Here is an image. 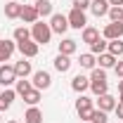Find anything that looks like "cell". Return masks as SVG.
<instances>
[{
	"instance_id": "cell-9",
	"label": "cell",
	"mask_w": 123,
	"mask_h": 123,
	"mask_svg": "<svg viewBox=\"0 0 123 123\" xmlns=\"http://www.w3.org/2000/svg\"><path fill=\"white\" fill-rule=\"evenodd\" d=\"M17 50L21 52V57L31 59V57L38 55V43H36V40H24V43H17Z\"/></svg>"
},
{
	"instance_id": "cell-5",
	"label": "cell",
	"mask_w": 123,
	"mask_h": 123,
	"mask_svg": "<svg viewBox=\"0 0 123 123\" xmlns=\"http://www.w3.org/2000/svg\"><path fill=\"white\" fill-rule=\"evenodd\" d=\"M50 85H52V76H50L47 71H43V69H40V71H33V88H36V90L43 92V90H47Z\"/></svg>"
},
{
	"instance_id": "cell-28",
	"label": "cell",
	"mask_w": 123,
	"mask_h": 123,
	"mask_svg": "<svg viewBox=\"0 0 123 123\" xmlns=\"http://www.w3.org/2000/svg\"><path fill=\"white\" fill-rule=\"evenodd\" d=\"M31 88H33V83H31V80H26V78H17V88H14L17 95H21V97H24Z\"/></svg>"
},
{
	"instance_id": "cell-12",
	"label": "cell",
	"mask_w": 123,
	"mask_h": 123,
	"mask_svg": "<svg viewBox=\"0 0 123 123\" xmlns=\"http://www.w3.org/2000/svg\"><path fill=\"white\" fill-rule=\"evenodd\" d=\"M14 47H17V45L12 43V40H7V38H0V62H2V64L12 57Z\"/></svg>"
},
{
	"instance_id": "cell-32",
	"label": "cell",
	"mask_w": 123,
	"mask_h": 123,
	"mask_svg": "<svg viewBox=\"0 0 123 123\" xmlns=\"http://www.w3.org/2000/svg\"><path fill=\"white\" fill-rule=\"evenodd\" d=\"M74 10H90V0H74Z\"/></svg>"
},
{
	"instance_id": "cell-22",
	"label": "cell",
	"mask_w": 123,
	"mask_h": 123,
	"mask_svg": "<svg viewBox=\"0 0 123 123\" xmlns=\"http://www.w3.org/2000/svg\"><path fill=\"white\" fill-rule=\"evenodd\" d=\"M76 52V40H71V38H64L59 43V55H66V57H71Z\"/></svg>"
},
{
	"instance_id": "cell-24",
	"label": "cell",
	"mask_w": 123,
	"mask_h": 123,
	"mask_svg": "<svg viewBox=\"0 0 123 123\" xmlns=\"http://www.w3.org/2000/svg\"><path fill=\"white\" fill-rule=\"evenodd\" d=\"M97 38H99V29H95V26H85V29H83V43L92 45Z\"/></svg>"
},
{
	"instance_id": "cell-14",
	"label": "cell",
	"mask_w": 123,
	"mask_h": 123,
	"mask_svg": "<svg viewBox=\"0 0 123 123\" xmlns=\"http://www.w3.org/2000/svg\"><path fill=\"white\" fill-rule=\"evenodd\" d=\"M109 0H90V10H92V14L95 17H104L109 12Z\"/></svg>"
},
{
	"instance_id": "cell-2",
	"label": "cell",
	"mask_w": 123,
	"mask_h": 123,
	"mask_svg": "<svg viewBox=\"0 0 123 123\" xmlns=\"http://www.w3.org/2000/svg\"><path fill=\"white\" fill-rule=\"evenodd\" d=\"M50 38H52V29H50V24L36 21V24L31 26V40H36L38 45H47Z\"/></svg>"
},
{
	"instance_id": "cell-19",
	"label": "cell",
	"mask_w": 123,
	"mask_h": 123,
	"mask_svg": "<svg viewBox=\"0 0 123 123\" xmlns=\"http://www.w3.org/2000/svg\"><path fill=\"white\" fill-rule=\"evenodd\" d=\"M71 64H74V62H71V57H66V55H57V57H55V69H57L59 74H66V71L71 69Z\"/></svg>"
},
{
	"instance_id": "cell-15",
	"label": "cell",
	"mask_w": 123,
	"mask_h": 123,
	"mask_svg": "<svg viewBox=\"0 0 123 123\" xmlns=\"http://www.w3.org/2000/svg\"><path fill=\"white\" fill-rule=\"evenodd\" d=\"M21 10H24V5H21L19 0L7 2V5H5V17H7V19H19V17H21Z\"/></svg>"
},
{
	"instance_id": "cell-30",
	"label": "cell",
	"mask_w": 123,
	"mask_h": 123,
	"mask_svg": "<svg viewBox=\"0 0 123 123\" xmlns=\"http://www.w3.org/2000/svg\"><path fill=\"white\" fill-rule=\"evenodd\" d=\"M107 111H102V109H92V114H90V121L88 123H107Z\"/></svg>"
},
{
	"instance_id": "cell-4",
	"label": "cell",
	"mask_w": 123,
	"mask_h": 123,
	"mask_svg": "<svg viewBox=\"0 0 123 123\" xmlns=\"http://www.w3.org/2000/svg\"><path fill=\"white\" fill-rule=\"evenodd\" d=\"M66 19H69V26L71 29H85V24H88V17H85V12L83 10H71L69 14H66Z\"/></svg>"
},
{
	"instance_id": "cell-20",
	"label": "cell",
	"mask_w": 123,
	"mask_h": 123,
	"mask_svg": "<svg viewBox=\"0 0 123 123\" xmlns=\"http://www.w3.org/2000/svg\"><path fill=\"white\" fill-rule=\"evenodd\" d=\"M97 62H99V69H114L118 59L114 55H109V52H102V55H97Z\"/></svg>"
},
{
	"instance_id": "cell-34",
	"label": "cell",
	"mask_w": 123,
	"mask_h": 123,
	"mask_svg": "<svg viewBox=\"0 0 123 123\" xmlns=\"http://www.w3.org/2000/svg\"><path fill=\"white\" fill-rule=\"evenodd\" d=\"M114 111H116L118 118H123V102H116V109H114Z\"/></svg>"
},
{
	"instance_id": "cell-10",
	"label": "cell",
	"mask_w": 123,
	"mask_h": 123,
	"mask_svg": "<svg viewBox=\"0 0 123 123\" xmlns=\"http://www.w3.org/2000/svg\"><path fill=\"white\" fill-rule=\"evenodd\" d=\"M14 74H17V78H29L31 74H33V66H31V62L26 59V57H21V59L14 64Z\"/></svg>"
},
{
	"instance_id": "cell-16",
	"label": "cell",
	"mask_w": 123,
	"mask_h": 123,
	"mask_svg": "<svg viewBox=\"0 0 123 123\" xmlns=\"http://www.w3.org/2000/svg\"><path fill=\"white\" fill-rule=\"evenodd\" d=\"M19 19H24L26 24H36L40 17H38V10H36V5H24V10H21V17Z\"/></svg>"
},
{
	"instance_id": "cell-35",
	"label": "cell",
	"mask_w": 123,
	"mask_h": 123,
	"mask_svg": "<svg viewBox=\"0 0 123 123\" xmlns=\"http://www.w3.org/2000/svg\"><path fill=\"white\" fill-rule=\"evenodd\" d=\"M111 7H123V0H109Z\"/></svg>"
},
{
	"instance_id": "cell-26",
	"label": "cell",
	"mask_w": 123,
	"mask_h": 123,
	"mask_svg": "<svg viewBox=\"0 0 123 123\" xmlns=\"http://www.w3.org/2000/svg\"><path fill=\"white\" fill-rule=\"evenodd\" d=\"M107 52H109V55H114V57L118 59V57L123 55V43H121V38H118V40H109Z\"/></svg>"
},
{
	"instance_id": "cell-8",
	"label": "cell",
	"mask_w": 123,
	"mask_h": 123,
	"mask_svg": "<svg viewBox=\"0 0 123 123\" xmlns=\"http://www.w3.org/2000/svg\"><path fill=\"white\" fill-rule=\"evenodd\" d=\"M121 36H123V24H116V21L107 24L104 31H102V38L104 40H118Z\"/></svg>"
},
{
	"instance_id": "cell-27",
	"label": "cell",
	"mask_w": 123,
	"mask_h": 123,
	"mask_svg": "<svg viewBox=\"0 0 123 123\" xmlns=\"http://www.w3.org/2000/svg\"><path fill=\"white\" fill-rule=\"evenodd\" d=\"M107 45H109V40H104V38H97L95 43L90 45V52L97 57V55H102V52H107Z\"/></svg>"
},
{
	"instance_id": "cell-23",
	"label": "cell",
	"mask_w": 123,
	"mask_h": 123,
	"mask_svg": "<svg viewBox=\"0 0 123 123\" xmlns=\"http://www.w3.org/2000/svg\"><path fill=\"white\" fill-rule=\"evenodd\" d=\"M36 10H38V17H52V2L50 0H38L36 2Z\"/></svg>"
},
{
	"instance_id": "cell-18",
	"label": "cell",
	"mask_w": 123,
	"mask_h": 123,
	"mask_svg": "<svg viewBox=\"0 0 123 123\" xmlns=\"http://www.w3.org/2000/svg\"><path fill=\"white\" fill-rule=\"evenodd\" d=\"M24 123H43V111L38 107H29L24 114Z\"/></svg>"
},
{
	"instance_id": "cell-17",
	"label": "cell",
	"mask_w": 123,
	"mask_h": 123,
	"mask_svg": "<svg viewBox=\"0 0 123 123\" xmlns=\"http://www.w3.org/2000/svg\"><path fill=\"white\" fill-rule=\"evenodd\" d=\"M14 97H17V92H14V90H10V88H5V90L0 92V111H5V109L12 107Z\"/></svg>"
},
{
	"instance_id": "cell-25",
	"label": "cell",
	"mask_w": 123,
	"mask_h": 123,
	"mask_svg": "<svg viewBox=\"0 0 123 123\" xmlns=\"http://www.w3.org/2000/svg\"><path fill=\"white\" fill-rule=\"evenodd\" d=\"M24 102L29 104V107H38V102H40V90H36V88H31L26 95H24Z\"/></svg>"
},
{
	"instance_id": "cell-29",
	"label": "cell",
	"mask_w": 123,
	"mask_h": 123,
	"mask_svg": "<svg viewBox=\"0 0 123 123\" xmlns=\"http://www.w3.org/2000/svg\"><path fill=\"white\" fill-rule=\"evenodd\" d=\"M24 40H31V31L24 29V26H17L14 29V43H24Z\"/></svg>"
},
{
	"instance_id": "cell-11",
	"label": "cell",
	"mask_w": 123,
	"mask_h": 123,
	"mask_svg": "<svg viewBox=\"0 0 123 123\" xmlns=\"http://www.w3.org/2000/svg\"><path fill=\"white\" fill-rule=\"evenodd\" d=\"M97 109H102V111H107V114H109V111L116 109V99H114L109 92H104V95L97 97Z\"/></svg>"
},
{
	"instance_id": "cell-7",
	"label": "cell",
	"mask_w": 123,
	"mask_h": 123,
	"mask_svg": "<svg viewBox=\"0 0 123 123\" xmlns=\"http://www.w3.org/2000/svg\"><path fill=\"white\" fill-rule=\"evenodd\" d=\"M50 29H52V33H66V29H69L66 14H52L50 17Z\"/></svg>"
},
{
	"instance_id": "cell-13",
	"label": "cell",
	"mask_w": 123,
	"mask_h": 123,
	"mask_svg": "<svg viewBox=\"0 0 123 123\" xmlns=\"http://www.w3.org/2000/svg\"><path fill=\"white\" fill-rule=\"evenodd\" d=\"M71 88H74L76 92H85V90H90V78L83 76V74H78V76L71 78Z\"/></svg>"
},
{
	"instance_id": "cell-3",
	"label": "cell",
	"mask_w": 123,
	"mask_h": 123,
	"mask_svg": "<svg viewBox=\"0 0 123 123\" xmlns=\"http://www.w3.org/2000/svg\"><path fill=\"white\" fill-rule=\"evenodd\" d=\"M92 109H95V107H92V99H90V97H83V95H80V97L76 99V111H78V116H80L83 121H90Z\"/></svg>"
},
{
	"instance_id": "cell-38",
	"label": "cell",
	"mask_w": 123,
	"mask_h": 123,
	"mask_svg": "<svg viewBox=\"0 0 123 123\" xmlns=\"http://www.w3.org/2000/svg\"><path fill=\"white\" fill-rule=\"evenodd\" d=\"M118 102H123V95H121V99H118Z\"/></svg>"
},
{
	"instance_id": "cell-39",
	"label": "cell",
	"mask_w": 123,
	"mask_h": 123,
	"mask_svg": "<svg viewBox=\"0 0 123 123\" xmlns=\"http://www.w3.org/2000/svg\"><path fill=\"white\" fill-rule=\"evenodd\" d=\"M7 2H14V0H7Z\"/></svg>"
},
{
	"instance_id": "cell-21",
	"label": "cell",
	"mask_w": 123,
	"mask_h": 123,
	"mask_svg": "<svg viewBox=\"0 0 123 123\" xmlns=\"http://www.w3.org/2000/svg\"><path fill=\"white\" fill-rule=\"evenodd\" d=\"M78 64H80V69H95V64H97V57L92 55V52H85V55H80L78 57Z\"/></svg>"
},
{
	"instance_id": "cell-1",
	"label": "cell",
	"mask_w": 123,
	"mask_h": 123,
	"mask_svg": "<svg viewBox=\"0 0 123 123\" xmlns=\"http://www.w3.org/2000/svg\"><path fill=\"white\" fill-rule=\"evenodd\" d=\"M90 90L99 97V95H104V92H109V83H107V69H92L90 74Z\"/></svg>"
},
{
	"instance_id": "cell-6",
	"label": "cell",
	"mask_w": 123,
	"mask_h": 123,
	"mask_svg": "<svg viewBox=\"0 0 123 123\" xmlns=\"http://www.w3.org/2000/svg\"><path fill=\"white\" fill-rule=\"evenodd\" d=\"M12 83H17L14 66H10V64H2V66H0V85H2V88H10Z\"/></svg>"
},
{
	"instance_id": "cell-33",
	"label": "cell",
	"mask_w": 123,
	"mask_h": 123,
	"mask_svg": "<svg viewBox=\"0 0 123 123\" xmlns=\"http://www.w3.org/2000/svg\"><path fill=\"white\" fill-rule=\"evenodd\" d=\"M114 71H116V76H118V78H123V59H118V62H116Z\"/></svg>"
},
{
	"instance_id": "cell-31",
	"label": "cell",
	"mask_w": 123,
	"mask_h": 123,
	"mask_svg": "<svg viewBox=\"0 0 123 123\" xmlns=\"http://www.w3.org/2000/svg\"><path fill=\"white\" fill-rule=\"evenodd\" d=\"M109 19L116 21V24H123V7H109Z\"/></svg>"
},
{
	"instance_id": "cell-36",
	"label": "cell",
	"mask_w": 123,
	"mask_h": 123,
	"mask_svg": "<svg viewBox=\"0 0 123 123\" xmlns=\"http://www.w3.org/2000/svg\"><path fill=\"white\" fill-rule=\"evenodd\" d=\"M118 92H121V95H123V78H121V80H118Z\"/></svg>"
},
{
	"instance_id": "cell-37",
	"label": "cell",
	"mask_w": 123,
	"mask_h": 123,
	"mask_svg": "<svg viewBox=\"0 0 123 123\" xmlns=\"http://www.w3.org/2000/svg\"><path fill=\"white\" fill-rule=\"evenodd\" d=\"M7 123H19V121H7Z\"/></svg>"
}]
</instances>
